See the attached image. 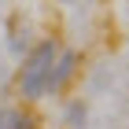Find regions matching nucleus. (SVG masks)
Here are the masks:
<instances>
[{"label":"nucleus","instance_id":"3","mask_svg":"<svg viewBox=\"0 0 129 129\" xmlns=\"http://www.w3.org/2000/svg\"><path fill=\"white\" fill-rule=\"evenodd\" d=\"M0 129H37V114L26 107L0 103Z\"/></svg>","mask_w":129,"mask_h":129},{"label":"nucleus","instance_id":"4","mask_svg":"<svg viewBox=\"0 0 129 129\" xmlns=\"http://www.w3.org/2000/svg\"><path fill=\"white\" fill-rule=\"evenodd\" d=\"M85 118H89L85 100H74V103L67 107V125H70V129H81V125H85Z\"/></svg>","mask_w":129,"mask_h":129},{"label":"nucleus","instance_id":"2","mask_svg":"<svg viewBox=\"0 0 129 129\" xmlns=\"http://www.w3.org/2000/svg\"><path fill=\"white\" fill-rule=\"evenodd\" d=\"M78 63H81V55L74 48H59V55L52 63V74H48V85H44V96H59L70 85V78L78 74Z\"/></svg>","mask_w":129,"mask_h":129},{"label":"nucleus","instance_id":"1","mask_svg":"<svg viewBox=\"0 0 129 129\" xmlns=\"http://www.w3.org/2000/svg\"><path fill=\"white\" fill-rule=\"evenodd\" d=\"M55 55H59V41L55 37H44L41 44H33V48L26 52V59H22L19 74H15V89H19V96L26 100V103H33V100L44 96V85H48V74H52Z\"/></svg>","mask_w":129,"mask_h":129}]
</instances>
